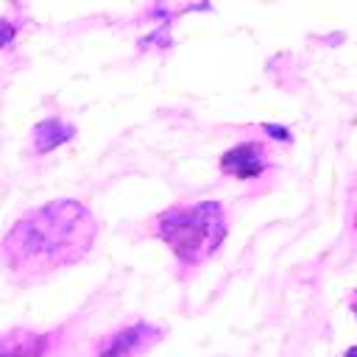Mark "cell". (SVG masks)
<instances>
[{"mask_svg": "<svg viewBox=\"0 0 357 357\" xmlns=\"http://www.w3.org/2000/svg\"><path fill=\"white\" fill-rule=\"evenodd\" d=\"M346 357H357V346H351V349L346 351Z\"/></svg>", "mask_w": 357, "mask_h": 357, "instance_id": "ba28073f", "label": "cell"}, {"mask_svg": "<svg viewBox=\"0 0 357 357\" xmlns=\"http://www.w3.org/2000/svg\"><path fill=\"white\" fill-rule=\"evenodd\" d=\"M0 357H36V349H14V351H0Z\"/></svg>", "mask_w": 357, "mask_h": 357, "instance_id": "52a82bcc", "label": "cell"}, {"mask_svg": "<svg viewBox=\"0 0 357 357\" xmlns=\"http://www.w3.org/2000/svg\"><path fill=\"white\" fill-rule=\"evenodd\" d=\"M14 36H17V25H14L11 20H6V17H0V50H3L6 45H11Z\"/></svg>", "mask_w": 357, "mask_h": 357, "instance_id": "8992f818", "label": "cell"}, {"mask_svg": "<svg viewBox=\"0 0 357 357\" xmlns=\"http://www.w3.org/2000/svg\"><path fill=\"white\" fill-rule=\"evenodd\" d=\"M156 237L165 240L181 262L198 265L226 240V212L218 201L173 206L156 218Z\"/></svg>", "mask_w": 357, "mask_h": 357, "instance_id": "7a4b0ae2", "label": "cell"}, {"mask_svg": "<svg viewBox=\"0 0 357 357\" xmlns=\"http://www.w3.org/2000/svg\"><path fill=\"white\" fill-rule=\"evenodd\" d=\"M354 315H357V307H354Z\"/></svg>", "mask_w": 357, "mask_h": 357, "instance_id": "9c48e42d", "label": "cell"}, {"mask_svg": "<svg viewBox=\"0 0 357 357\" xmlns=\"http://www.w3.org/2000/svg\"><path fill=\"white\" fill-rule=\"evenodd\" d=\"M156 337H159V329H153V326H148V324H134V326H128V329L112 335V337L100 346L98 357H134L137 351L148 349Z\"/></svg>", "mask_w": 357, "mask_h": 357, "instance_id": "277c9868", "label": "cell"}, {"mask_svg": "<svg viewBox=\"0 0 357 357\" xmlns=\"http://www.w3.org/2000/svg\"><path fill=\"white\" fill-rule=\"evenodd\" d=\"M73 134H75V128L70 123H64L59 117H47L33 126V148H36V153H47V151L70 142Z\"/></svg>", "mask_w": 357, "mask_h": 357, "instance_id": "5b68a950", "label": "cell"}, {"mask_svg": "<svg viewBox=\"0 0 357 357\" xmlns=\"http://www.w3.org/2000/svg\"><path fill=\"white\" fill-rule=\"evenodd\" d=\"M265 167H268V151L259 142H240L220 156V170L234 178H254L265 173Z\"/></svg>", "mask_w": 357, "mask_h": 357, "instance_id": "3957f363", "label": "cell"}, {"mask_svg": "<svg viewBox=\"0 0 357 357\" xmlns=\"http://www.w3.org/2000/svg\"><path fill=\"white\" fill-rule=\"evenodd\" d=\"M95 231L98 226L89 209L73 198H61L20 218L6 234L3 254L11 271H53L81 259Z\"/></svg>", "mask_w": 357, "mask_h": 357, "instance_id": "6da1fadb", "label": "cell"}]
</instances>
